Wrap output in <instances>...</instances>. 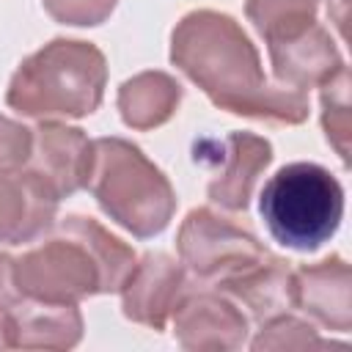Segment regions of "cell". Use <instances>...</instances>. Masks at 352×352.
Here are the masks:
<instances>
[{"label": "cell", "instance_id": "17", "mask_svg": "<svg viewBox=\"0 0 352 352\" xmlns=\"http://www.w3.org/2000/svg\"><path fill=\"white\" fill-rule=\"evenodd\" d=\"M245 14L267 44H275L316 22V0H248Z\"/></svg>", "mask_w": 352, "mask_h": 352}, {"label": "cell", "instance_id": "12", "mask_svg": "<svg viewBox=\"0 0 352 352\" xmlns=\"http://www.w3.org/2000/svg\"><path fill=\"white\" fill-rule=\"evenodd\" d=\"M270 60L275 80L297 91L322 85L344 66L336 41L319 22H314L311 28H305L292 38L270 44Z\"/></svg>", "mask_w": 352, "mask_h": 352}, {"label": "cell", "instance_id": "9", "mask_svg": "<svg viewBox=\"0 0 352 352\" xmlns=\"http://www.w3.org/2000/svg\"><path fill=\"white\" fill-rule=\"evenodd\" d=\"M58 195L30 168L0 170V242H30L55 220Z\"/></svg>", "mask_w": 352, "mask_h": 352}, {"label": "cell", "instance_id": "10", "mask_svg": "<svg viewBox=\"0 0 352 352\" xmlns=\"http://www.w3.org/2000/svg\"><path fill=\"white\" fill-rule=\"evenodd\" d=\"M349 283V264L341 256L297 267L292 270V308L311 314L330 330L346 333L352 327Z\"/></svg>", "mask_w": 352, "mask_h": 352}, {"label": "cell", "instance_id": "19", "mask_svg": "<svg viewBox=\"0 0 352 352\" xmlns=\"http://www.w3.org/2000/svg\"><path fill=\"white\" fill-rule=\"evenodd\" d=\"M319 344V338L314 336V327L294 319V316H286V314H278V316H270L267 324L261 327V336L253 341L256 349H264V346H314Z\"/></svg>", "mask_w": 352, "mask_h": 352}, {"label": "cell", "instance_id": "24", "mask_svg": "<svg viewBox=\"0 0 352 352\" xmlns=\"http://www.w3.org/2000/svg\"><path fill=\"white\" fill-rule=\"evenodd\" d=\"M8 330H11V322H8V305H0V346H11Z\"/></svg>", "mask_w": 352, "mask_h": 352}, {"label": "cell", "instance_id": "18", "mask_svg": "<svg viewBox=\"0 0 352 352\" xmlns=\"http://www.w3.org/2000/svg\"><path fill=\"white\" fill-rule=\"evenodd\" d=\"M319 88H322V126H324V138L336 148V154L344 162H349L352 116H349V72H346V66H341Z\"/></svg>", "mask_w": 352, "mask_h": 352}, {"label": "cell", "instance_id": "1", "mask_svg": "<svg viewBox=\"0 0 352 352\" xmlns=\"http://www.w3.org/2000/svg\"><path fill=\"white\" fill-rule=\"evenodd\" d=\"M170 60L212 99L214 107L275 124H302L308 96L297 88H272L239 22L220 11L187 14L170 36Z\"/></svg>", "mask_w": 352, "mask_h": 352}, {"label": "cell", "instance_id": "13", "mask_svg": "<svg viewBox=\"0 0 352 352\" xmlns=\"http://www.w3.org/2000/svg\"><path fill=\"white\" fill-rule=\"evenodd\" d=\"M220 151L223 154L217 160H223V168L209 182V198L223 209L239 212L250 204V195L261 170L272 162V146L258 135L231 132L223 140Z\"/></svg>", "mask_w": 352, "mask_h": 352}, {"label": "cell", "instance_id": "4", "mask_svg": "<svg viewBox=\"0 0 352 352\" xmlns=\"http://www.w3.org/2000/svg\"><path fill=\"white\" fill-rule=\"evenodd\" d=\"M85 187L118 226L140 239L160 234L176 209V195L165 173L138 146L121 138L94 140Z\"/></svg>", "mask_w": 352, "mask_h": 352}, {"label": "cell", "instance_id": "22", "mask_svg": "<svg viewBox=\"0 0 352 352\" xmlns=\"http://www.w3.org/2000/svg\"><path fill=\"white\" fill-rule=\"evenodd\" d=\"M19 300V292L14 286V258L0 253V305H11Z\"/></svg>", "mask_w": 352, "mask_h": 352}, {"label": "cell", "instance_id": "20", "mask_svg": "<svg viewBox=\"0 0 352 352\" xmlns=\"http://www.w3.org/2000/svg\"><path fill=\"white\" fill-rule=\"evenodd\" d=\"M47 14L63 25H99L118 0H41Z\"/></svg>", "mask_w": 352, "mask_h": 352}, {"label": "cell", "instance_id": "3", "mask_svg": "<svg viewBox=\"0 0 352 352\" xmlns=\"http://www.w3.org/2000/svg\"><path fill=\"white\" fill-rule=\"evenodd\" d=\"M104 82L107 63L94 44L55 38L19 63L6 104L30 118H82L99 107Z\"/></svg>", "mask_w": 352, "mask_h": 352}, {"label": "cell", "instance_id": "5", "mask_svg": "<svg viewBox=\"0 0 352 352\" xmlns=\"http://www.w3.org/2000/svg\"><path fill=\"white\" fill-rule=\"evenodd\" d=\"M258 209L275 242L311 253L338 231L344 217V187L316 162H292L270 176Z\"/></svg>", "mask_w": 352, "mask_h": 352}, {"label": "cell", "instance_id": "21", "mask_svg": "<svg viewBox=\"0 0 352 352\" xmlns=\"http://www.w3.org/2000/svg\"><path fill=\"white\" fill-rule=\"evenodd\" d=\"M33 151V129L0 116V170L28 165Z\"/></svg>", "mask_w": 352, "mask_h": 352}, {"label": "cell", "instance_id": "15", "mask_svg": "<svg viewBox=\"0 0 352 352\" xmlns=\"http://www.w3.org/2000/svg\"><path fill=\"white\" fill-rule=\"evenodd\" d=\"M8 322L11 346L63 349L74 346L82 330V319L74 302H44L30 297L8 305Z\"/></svg>", "mask_w": 352, "mask_h": 352}, {"label": "cell", "instance_id": "14", "mask_svg": "<svg viewBox=\"0 0 352 352\" xmlns=\"http://www.w3.org/2000/svg\"><path fill=\"white\" fill-rule=\"evenodd\" d=\"M292 261H283L278 256L264 253L248 267H239L236 272L214 280L217 289H223L228 297H234L239 305H245L253 316L270 319L292 308Z\"/></svg>", "mask_w": 352, "mask_h": 352}, {"label": "cell", "instance_id": "2", "mask_svg": "<svg viewBox=\"0 0 352 352\" xmlns=\"http://www.w3.org/2000/svg\"><path fill=\"white\" fill-rule=\"evenodd\" d=\"M135 267V253L91 217L69 214L55 236L14 261L19 297L44 302H77L91 294L118 292Z\"/></svg>", "mask_w": 352, "mask_h": 352}, {"label": "cell", "instance_id": "8", "mask_svg": "<svg viewBox=\"0 0 352 352\" xmlns=\"http://www.w3.org/2000/svg\"><path fill=\"white\" fill-rule=\"evenodd\" d=\"M91 162L94 140H88L82 129L63 124H41L33 129V151L28 168L52 187L58 201L85 187Z\"/></svg>", "mask_w": 352, "mask_h": 352}, {"label": "cell", "instance_id": "6", "mask_svg": "<svg viewBox=\"0 0 352 352\" xmlns=\"http://www.w3.org/2000/svg\"><path fill=\"white\" fill-rule=\"evenodd\" d=\"M176 248L182 261L201 280H220L267 253V248L250 231L212 209H192L184 217Z\"/></svg>", "mask_w": 352, "mask_h": 352}, {"label": "cell", "instance_id": "11", "mask_svg": "<svg viewBox=\"0 0 352 352\" xmlns=\"http://www.w3.org/2000/svg\"><path fill=\"white\" fill-rule=\"evenodd\" d=\"M173 327L187 349H234L245 341L242 311L214 292L182 297L173 308Z\"/></svg>", "mask_w": 352, "mask_h": 352}, {"label": "cell", "instance_id": "23", "mask_svg": "<svg viewBox=\"0 0 352 352\" xmlns=\"http://www.w3.org/2000/svg\"><path fill=\"white\" fill-rule=\"evenodd\" d=\"M327 11H330L336 28L344 36V30H346V0H327Z\"/></svg>", "mask_w": 352, "mask_h": 352}, {"label": "cell", "instance_id": "7", "mask_svg": "<svg viewBox=\"0 0 352 352\" xmlns=\"http://www.w3.org/2000/svg\"><path fill=\"white\" fill-rule=\"evenodd\" d=\"M184 270L165 253H146L135 261L121 292L124 314L132 322L162 330L179 300L184 297Z\"/></svg>", "mask_w": 352, "mask_h": 352}, {"label": "cell", "instance_id": "16", "mask_svg": "<svg viewBox=\"0 0 352 352\" xmlns=\"http://www.w3.org/2000/svg\"><path fill=\"white\" fill-rule=\"evenodd\" d=\"M182 102V85L165 72H143L118 88V110L126 126L154 129L165 124Z\"/></svg>", "mask_w": 352, "mask_h": 352}]
</instances>
